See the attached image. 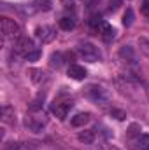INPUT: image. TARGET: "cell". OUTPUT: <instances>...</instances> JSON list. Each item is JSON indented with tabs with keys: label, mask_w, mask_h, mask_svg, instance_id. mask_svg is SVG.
Returning a JSON list of instances; mask_svg holds the SVG:
<instances>
[{
	"label": "cell",
	"mask_w": 149,
	"mask_h": 150,
	"mask_svg": "<svg viewBox=\"0 0 149 150\" xmlns=\"http://www.w3.org/2000/svg\"><path fill=\"white\" fill-rule=\"evenodd\" d=\"M88 122H90V113L88 112L75 113L74 117H72V120H70V124H72L74 127H82V126L88 124Z\"/></svg>",
	"instance_id": "12"
},
{
	"label": "cell",
	"mask_w": 149,
	"mask_h": 150,
	"mask_svg": "<svg viewBox=\"0 0 149 150\" xmlns=\"http://www.w3.org/2000/svg\"><path fill=\"white\" fill-rule=\"evenodd\" d=\"M77 52L79 56L84 59V61H90V63H95V61H100L102 59V52L97 45L90 44V42H81L77 45Z\"/></svg>",
	"instance_id": "1"
},
{
	"label": "cell",
	"mask_w": 149,
	"mask_h": 150,
	"mask_svg": "<svg viewBox=\"0 0 149 150\" xmlns=\"http://www.w3.org/2000/svg\"><path fill=\"white\" fill-rule=\"evenodd\" d=\"M140 136V126L139 124H132L128 129V138H139Z\"/></svg>",
	"instance_id": "22"
},
{
	"label": "cell",
	"mask_w": 149,
	"mask_h": 150,
	"mask_svg": "<svg viewBox=\"0 0 149 150\" xmlns=\"http://www.w3.org/2000/svg\"><path fill=\"white\" fill-rule=\"evenodd\" d=\"M34 9L35 11H49L51 9V0H37L34 4Z\"/></svg>",
	"instance_id": "20"
},
{
	"label": "cell",
	"mask_w": 149,
	"mask_h": 150,
	"mask_svg": "<svg viewBox=\"0 0 149 150\" xmlns=\"http://www.w3.org/2000/svg\"><path fill=\"white\" fill-rule=\"evenodd\" d=\"M14 47H16V52L27 56L28 52L34 51V42H32V38H28V37H21V38L16 40V45Z\"/></svg>",
	"instance_id": "6"
},
{
	"label": "cell",
	"mask_w": 149,
	"mask_h": 150,
	"mask_svg": "<svg viewBox=\"0 0 149 150\" xmlns=\"http://www.w3.org/2000/svg\"><path fill=\"white\" fill-rule=\"evenodd\" d=\"M16 115H14V108L11 105H4L2 107V122L4 124H14Z\"/></svg>",
	"instance_id": "10"
},
{
	"label": "cell",
	"mask_w": 149,
	"mask_h": 150,
	"mask_svg": "<svg viewBox=\"0 0 149 150\" xmlns=\"http://www.w3.org/2000/svg\"><path fill=\"white\" fill-rule=\"evenodd\" d=\"M69 77L74 79V80H82V79L86 77V70H84V67L70 65V67H69Z\"/></svg>",
	"instance_id": "11"
},
{
	"label": "cell",
	"mask_w": 149,
	"mask_h": 150,
	"mask_svg": "<svg viewBox=\"0 0 149 150\" xmlns=\"http://www.w3.org/2000/svg\"><path fill=\"white\" fill-rule=\"evenodd\" d=\"M97 32H98V33L102 35V38H104L105 42H109V40H112V38L116 37V30L112 28L109 23H105V21H102V23L98 25Z\"/></svg>",
	"instance_id": "8"
},
{
	"label": "cell",
	"mask_w": 149,
	"mask_h": 150,
	"mask_svg": "<svg viewBox=\"0 0 149 150\" xmlns=\"http://www.w3.org/2000/svg\"><path fill=\"white\" fill-rule=\"evenodd\" d=\"M135 145L137 150H149V134H140L135 140Z\"/></svg>",
	"instance_id": "14"
},
{
	"label": "cell",
	"mask_w": 149,
	"mask_h": 150,
	"mask_svg": "<svg viewBox=\"0 0 149 150\" xmlns=\"http://www.w3.org/2000/svg\"><path fill=\"white\" fill-rule=\"evenodd\" d=\"M111 115L114 119H117V120H125V119H126V113L123 112V110H117V108H112Z\"/></svg>",
	"instance_id": "24"
},
{
	"label": "cell",
	"mask_w": 149,
	"mask_h": 150,
	"mask_svg": "<svg viewBox=\"0 0 149 150\" xmlns=\"http://www.w3.org/2000/svg\"><path fill=\"white\" fill-rule=\"evenodd\" d=\"M42 107H44V94L39 96V98H35V100L28 105V110H30V112H39V110H42Z\"/></svg>",
	"instance_id": "16"
},
{
	"label": "cell",
	"mask_w": 149,
	"mask_h": 150,
	"mask_svg": "<svg viewBox=\"0 0 149 150\" xmlns=\"http://www.w3.org/2000/svg\"><path fill=\"white\" fill-rule=\"evenodd\" d=\"M119 56H121L125 61H128V63H132V65H137V54H135L133 47L123 45V47L119 49Z\"/></svg>",
	"instance_id": "9"
},
{
	"label": "cell",
	"mask_w": 149,
	"mask_h": 150,
	"mask_svg": "<svg viewBox=\"0 0 149 150\" xmlns=\"http://www.w3.org/2000/svg\"><path fill=\"white\" fill-rule=\"evenodd\" d=\"M148 94H149V89H148Z\"/></svg>",
	"instance_id": "28"
},
{
	"label": "cell",
	"mask_w": 149,
	"mask_h": 150,
	"mask_svg": "<svg viewBox=\"0 0 149 150\" xmlns=\"http://www.w3.org/2000/svg\"><path fill=\"white\" fill-rule=\"evenodd\" d=\"M119 4H121V0H111V9L116 11V9L119 7Z\"/></svg>",
	"instance_id": "27"
},
{
	"label": "cell",
	"mask_w": 149,
	"mask_h": 150,
	"mask_svg": "<svg viewBox=\"0 0 149 150\" xmlns=\"http://www.w3.org/2000/svg\"><path fill=\"white\" fill-rule=\"evenodd\" d=\"M74 26H75L74 18H67V16H65V18L60 19V28H62V30H67V32H69V30H72Z\"/></svg>",
	"instance_id": "17"
},
{
	"label": "cell",
	"mask_w": 149,
	"mask_h": 150,
	"mask_svg": "<svg viewBox=\"0 0 149 150\" xmlns=\"http://www.w3.org/2000/svg\"><path fill=\"white\" fill-rule=\"evenodd\" d=\"M30 77H32V80H34L35 84H40V82L46 80V74H44L42 70H37V68L30 70Z\"/></svg>",
	"instance_id": "19"
},
{
	"label": "cell",
	"mask_w": 149,
	"mask_h": 150,
	"mask_svg": "<svg viewBox=\"0 0 149 150\" xmlns=\"http://www.w3.org/2000/svg\"><path fill=\"white\" fill-rule=\"evenodd\" d=\"M137 44H139V47H140L142 54H144V56H146V58L149 59V38H146V37H139Z\"/></svg>",
	"instance_id": "18"
},
{
	"label": "cell",
	"mask_w": 149,
	"mask_h": 150,
	"mask_svg": "<svg viewBox=\"0 0 149 150\" xmlns=\"http://www.w3.org/2000/svg\"><path fill=\"white\" fill-rule=\"evenodd\" d=\"M98 150H119V149L114 147V145H109V143H102V145H98Z\"/></svg>",
	"instance_id": "26"
},
{
	"label": "cell",
	"mask_w": 149,
	"mask_h": 150,
	"mask_svg": "<svg viewBox=\"0 0 149 150\" xmlns=\"http://www.w3.org/2000/svg\"><path fill=\"white\" fill-rule=\"evenodd\" d=\"M140 11H142V14H144V16L149 19V0H144V2H142V7H140Z\"/></svg>",
	"instance_id": "25"
},
{
	"label": "cell",
	"mask_w": 149,
	"mask_h": 150,
	"mask_svg": "<svg viewBox=\"0 0 149 150\" xmlns=\"http://www.w3.org/2000/svg\"><path fill=\"white\" fill-rule=\"evenodd\" d=\"M86 96H88L91 101H95L97 105H102V107L109 101V93H107L102 86H97V84H90V86L86 87Z\"/></svg>",
	"instance_id": "3"
},
{
	"label": "cell",
	"mask_w": 149,
	"mask_h": 150,
	"mask_svg": "<svg viewBox=\"0 0 149 150\" xmlns=\"http://www.w3.org/2000/svg\"><path fill=\"white\" fill-rule=\"evenodd\" d=\"M40 54H42V52H40L39 49H34V51H32V52H28L25 58H27V61H37L39 58H40Z\"/></svg>",
	"instance_id": "23"
},
{
	"label": "cell",
	"mask_w": 149,
	"mask_h": 150,
	"mask_svg": "<svg viewBox=\"0 0 149 150\" xmlns=\"http://www.w3.org/2000/svg\"><path fill=\"white\" fill-rule=\"evenodd\" d=\"M35 37L42 42V44H49L56 38V28L49 26V25H40L35 28Z\"/></svg>",
	"instance_id": "4"
},
{
	"label": "cell",
	"mask_w": 149,
	"mask_h": 150,
	"mask_svg": "<svg viewBox=\"0 0 149 150\" xmlns=\"http://www.w3.org/2000/svg\"><path fill=\"white\" fill-rule=\"evenodd\" d=\"M74 107V101L72 100H63V101H54L53 103V107H51V110L53 113L60 119V120H65V117H67V113L70 112V108Z\"/></svg>",
	"instance_id": "5"
},
{
	"label": "cell",
	"mask_w": 149,
	"mask_h": 150,
	"mask_svg": "<svg viewBox=\"0 0 149 150\" xmlns=\"http://www.w3.org/2000/svg\"><path fill=\"white\" fill-rule=\"evenodd\" d=\"M46 122H47V119L42 115V117H27L25 119V126L27 127H30L32 131H40L44 126H46Z\"/></svg>",
	"instance_id": "7"
},
{
	"label": "cell",
	"mask_w": 149,
	"mask_h": 150,
	"mask_svg": "<svg viewBox=\"0 0 149 150\" xmlns=\"http://www.w3.org/2000/svg\"><path fill=\"white\" fill-rule=\"evenodd\" d=\"M49 65H51L53 68H60V67L63 65V54H62V52H53Z\"/></svg>",
	"instance_id": "15"
},
{
	"label": "cell",
	"mask_w": 149,
	"mask_h": 150,
	"mask_svg": "<svg viewBox=\"0 0 149 150\" xmlns=\"http://www.w3.org/2000/svg\"><path fill=\"white\" fill-rule=\"evenodd\" d=\"M132 23H133V11L126 9V12L123 14V25L125 26H132Z\"/></svg>",
	"instance_id": "21"
},
{
	"label": "cell",
	"mask_w": 149,
	"mask_h": 150,
	"mask_svg": "<svg viewBox=\"0 0 149 150\" xmlns=\"http://www.w3.org/2000/svg\"><path fill=\"white\" fill-rule=\"evenodd\" d=\"M0 28H2L4 38H12V40L21 38V26H19L14 19H11V18H2Z\"/></svg>",
	"instance_id": "2"
},
{
	"label": "cell",
	"mask_w": 149,
	"mask_h": 150,
	"mask_svg": "<svg viewBox=\"0 0 149 150\" xmlns=\"http://www.w3.org/2000/svg\"><path fill=\"white\" fill-rule=\"evenodd\" d=\"M77 138H79V142L90 145V143L95 142V131H93V129H84V131H81V133L77 134Z\"/></svg>",
	"instance_id": "13"
}]
</instances>
